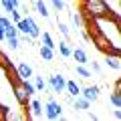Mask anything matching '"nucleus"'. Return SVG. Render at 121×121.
I'll return each instance as SVG.
<instances>
[{
    "label": "nucleus",
    "mask_w": 121,
    "mask_h": 121,
    "mask_svg": "<svg viewBox=\"0 0 121 121\" xmlns=\"http://www.w3.org/2000/svg\"><path fill=\"white\" fill-rule=\"evenodd\" d=\"M71 56L77 60V65H87V63H89V56H87L85 48H75V51L71 52Z\"/></svg>",
    "instance_id": "10"
},
{
    "label": "nucleus",
    "mask_w": 121,
    "mask_h": 121,
    "mask_svg": "<svg viewBox=\"0 0 121 121\" xmlns=\"http://www.w3.org/2000/svg\"><path fill=\"white\" fill-rule=\"evenodd\" d=\"M12 24V22L8 20V18H4V16H0V26H2V28H6V26H10Z\"/></svg>",
    "instance_id": "30"
},
{
    "label": "nucleus",
    "mask_w": 121,
    "mask_h": 121,
    "mask_svg": "<svg viewBox=\"0 0 121 121\" xmlns=\"http://www.w3.org/2000/svg\"><path fill=\"white\" fill-rule=\"evenodd\" d=\"M81 95L85 97L89 103H93V101L99 99V87L93 85V87H85V89H81Z\"/></svg>",
    "instance_id": "8"
},
{
    "label": "nucleus",
    "mask_w": 121,
    "mask_h": 121,
    "mask_svg": "<svg viewBox=\"0 0 121 121\" xmlns=\"http://www.w3.org/2000/svg\"><path fill=\"white\" fill-rule=\"evenodd\" d=\"M109 99H111V105H113V107H121V91H113Z\"/></svg>",
    "instance_id": "22"
},
{
    "label": "nucleus",
    "mask_w": 121,
    "mask_h": 121,
    "mask_svg": "<svg viewBox=\"0 0 121 121\" xmlns=\"http://www.w3.org/2000/svg\"><path fill=\"white\" fill-rule=\"evenodd\" d=\"M109 2H117V0H109Z\"/></svg>",
    "instance_id": "34"
},
{
    "label": "nucleus",
    "mask_w": 121,
    "mask_h": 121,
    "mask_svg": "<svg viewBox=\"0 0 121 121\" xmlns=\"http://www.w3.org/2000/svg\"><path fill=\"white\" fill-rule=\"evenodd\" d=\"M65 89H67V93H69L71 97L81 95V87L77 85V81H67V83H65Z\"/></svg>",
    "instance_id": "15"
},
{
    "label": "nucleus",
    "mask_w": 121,
    "mask_h": 121,
    "mask_svg": "<svg viewBox=\"0 0 121 121\" xmlns=\"http://www.w3.org/2000/svg\"><path fill=\"white\" fill-rule=\"evenodd\" d=\"M16 75H18V79H32V67L28 65V63H18V67H16Z\"/></svg>",
    "instance_id": "7"
},
{
    "label": "nucleus",
    "mask_w": 121,
    "mask_h": 121,
    "mask_svg": "<svg viewBox=\"0 0 121 121\" xmlns=\"http://www.w3.org/2000/svg\"><path fill=\"white\" fill-rule=\"evenodd\" d=\"M12 93H14V97H16V101L22 105V107H28V101H30V95H28V91H26V87H24V83H22V79H12Z\"/></svg>",
    "instance_id": "3"
},
{
    "label": "nucleus",
    "mask_w": 121,
    "mask_h": 121,
    "mask_svg": "<svg viewBox=\"0 0 121 121\" xmlns=\"http://www.w3.org/2000/svg\"><path fill=\"white\" fill-rule=\"evenodd\" d=\"M51 2H52V6H55L59 12H60V10H65V2H63V0H51Z\"/></svg>",
    "instance_id": "29"
},
{
    "label": "nucleus",
    "mask_w": 121,
    "mask_h": 121,
    "mask_svg": "<svg viewBox=\"0 0 121 121\" xmlns=\"http://www.w3.org/2000/svg\"><path fill=\"white\" fill-rule=\"evenodd\" d=\"M22 83H24L26 91H28V95L32 97V95H35V93H36V89H35V85H32V83H30V79H24V81H22Z\"/></svg>",
    "instance_id": "26"
},
{
    "label": "nucleus",
    "mask_w": 121,
    "mask_h": 121,
    "mask_svg": "<svg viewBox=\"0 0 121 121\" xmlns=\"http://www.w3.org/2000/svg\"><path fill=\"white\" fill-rule=\"evenodd\" d=\"M59 51H60V55L65 56V59H69L71 52H73V48L69 47V43H67V40H60V43H59Z\"/></svg>",
    "instance_id": "17"
},
{
    "label": "nucleus",
    "mask_w": 121,
    "mask_h": 121,
    "mask_svg": "<svg viewBox=\"0 0 121 121\" xmlns=\"http://www.w3.org/2000/svg\"><path fill=\"white\" fill-rule=\"evenodd\" d=\"M6 36H4V28H2V26H0V40H4Z\"/></svg>",
    "instance_id": "33"
},
{
    "label": "nucleus",
    "mask_w": 121,
    "mask_h": 121,
    "mask_svg": "<svg viewBox=\"0 0 121 121\" xmlns=\"http://www.w3.org/2000/svg\"><path fill=\"white\" fill-rule=\"evenodd\" d=\"M43 115L47 117V119H59V117H63V105L56 103V101H52V99H48L47 103H44Z\"/></svg>",
    "instance_id": "4"
},
{
    "label": "nucleus",
    "mask_w": 121,
    "mask_h": 121,
    "mask_svg": "<svg viewBox=\"0 0 121 121\" xmlns=\"http://www.w3.org/2000/svg\"><path fill=\"white\" fill-rule=\"evenodd\" d=\"M10 109L6 107V105H0V121H6V119H10Z\"/></svg>",
    "instance_id": "24"
},
{
    "label": "nucleus",
    "mask_w": 121,
    "mask_h": 121,
    "mask_svg": "<svg viewBox=\"0 0 121 121\" xmlns=\"http://www.w3.org/2000/svg\"><path fill=\"white\" fill-rule=\"evenodd\" d=\"M71 22H73V26H77V28L81 30V28H85L87 18L83 16V12H71Z\"/></svg>",
    "instance_id": "13"
},
{
    "label": "nucleus",
    "mask_w": 121,
    "mask_h": 121,
    "mask_svg": "<svg viewBox=\"0 0 121 121\" xmlns=\"http://www.w3.org/2000/svg\"><path fill=\"white\" fill-rule=\"evenodd\" d=\"M40 40H43L44 47H51V48H55V47H56L55 40H52V36H51V32H40Z\"/></svg>",
    "instance_id": "18"
},
{
    "label": "nucleus",
    "mask_w": 121,
    "mask_h": 121,
    "mask_svg": "<svg viewBox=\"0 0 121 121\" xmlns=\"http://www.w3.org/2000/svg\"><path fill=\"white\" fill-rule=\"evenodd\" d=\"M81 12L85 18H93V20H101V18H113V10L105 0H83L81 2Z\"/></svg>",
    "instance_id": "1"
},
{
    "label": "nucleus",
    "mask_w": 121,
    "mask_h": 121,
    "mask_svg": "<svg viewBox=\"0 0 121 121\" xmlns=\"http://www.w3.org/2000/svg\"><path fill=\"white\" fill-rule=\"evenodd\" d=\"M65 77L63 75H59V73H55V75H51L48 77V87L52 89V93H63L65 91Z\"/></svg>",
    "instance_id": "5"
},
{
    "label": "nucleus",
    "mask_w": 121,
    "mask_h": 121,
    "mask_svg": "<svg viewBox=\"0 0 121 121\" xmlns=\"http://www.w3.org/2000/svg\"><path fill=\"white\" fill-rule=\"evenodd\" d=\"M59 32H60L63 36H65V39H69V26H67V24L59 22Z\"/></svg>",
    "instance_id": "27"
},
{
    "label": "nucleus",
    "mask_w": 121,
    "mask_h": 121,
    "mask_svg": "<svg viewBox=\"0 0 121 121\" xmlns=\"http://www.w3.org/2000/svg\"><path fill=\"white\" fill-rule=\"evenodd\" d=\"M75 71H77V75L81 79H91V71L87 69L85 65H77V69H75Z\"/></svg>",
    "instance_id": "20"
},
{
    "label": "nucleus",
    "mask_w": 121,
    "mask_h": 121,
    "mask_svg": "<svg viewBox=\"0 0 121 121\" xmlns=\"http://www.w3.org/2000/svg\"><path fill=\"white\" fill-rule=\"evenodd\" d=\"M89 40H91L93 44H95V48H97L99 52H103V55H107V52L111 51V47L115 44V43H113V40L109 39V36L105 35V32H103L101 28H97L95 32L91 35V39H89Z\"/></svg>",
    "instance_id": "2"
},
{
    "label": "nucleus",
    "mask_w": 121,
    "mask_h": 121,
    "mask_svg": "<svg viewBox=\"0 0 121 121\" xmlns=\"http://www.w3.org/2000/svg\"><path fill=\"white\" fill-rule=\"evenodd\" d=\"M0 67H2V69H4V71H10V69H14L12 60H10L8 56H6L4 52H2V51H0Z\"/></svg>",
    "instance_id": "16"
},
{
    "label": "nucleus",
    "mask_w": 121,
    "mask_h": 121,
    "mask_svg": "<svg viewBox=\"0 0 121 121\" xmlns=\"http://www.w3.org/2000/svg\"><path fill=\"white\" fill-rule=\"evenodd\" d=\"M10 16H12V20H14V22H18V20L22 18V14L18 12V8H12V10H10Z\"/></svg>",
    "instance_id": "28"
},
{
    "label": "nucleus",
    "mask_w": 121,
    "mask_h": 121,
    "mask_svg": "<svg viewBox=\"0 0 121 121\" xmlns=\"http://www.w3.org/2000/svg\"><path fill=\"white\" fill-rule=\"evenodd\" d=\"M32 79H35V83H32V85H35V89H36V91H44V87H47L44 79H43V77H35V75H32Z\"/></svg>",
    "instance_id": "23"
},
{
    "label": "nucleus",
    "mask_w": 121,
    "mask_h": 121,
    "mask_svg": "<svg viewBox=\"0 0 121 121\" xmlns=\"http://www.w3.org/2000/svg\"><path fill=\"white\" fill-rule=\"evenodd\" d=\"M39 52H40V56H43L44 63H51V60L55 59V48H51V47L40 44V47H39Z\"/></svg>",
    "instance_id": "12"
},
{
    "label": "nucleus",
    "mask_w": 121,
    "mask_h": 121,
    "mask_svg": "<svg viewBox=\"0 0 121 121\" xmlns=\"http://www.w3.org/2000/svg\"><path fill=\"white\" fill-rule=\"evenodd\" d=\"M22 22H24V35L32 36V39L40 36V28H39V24H36V22L32 20L30 16H22Z\"/></svg>",
    "instance_id": "6"
},
{
    "label": "nucleus",
    "mask_w": 121,
    "mask_h": 121,
    "mask_svg": "<svg viewBox=\"0 0 121 121\" xmlns=\"http://www.w3.org/2000/svg\"><path fill=\"white\" fill-rule=\"evenodd\" d=\"M105 65H107L109 69H115V71H119V69H121V56L105 55Z\"/></svg>",
    "instance_id": "14"
},
{
    "label": "nucleus",
    "mask_w": 121,
    "mask_h": 121,
    "mask_svg": "<svg viewBox=\"0 0 121 121\" xmlns=\"http://www.w3.org/2000/svg\"><path fill=\"white\" fill-rule=\"evenodd\" d=\"M89 105H91V103H89L83 95H77V97L73 99V107L77 109V111H89Z\"/></svg>",
    "instance_id": "11"
},
{
    "label": "nucleus",
    "mask_w": 121,
    "mask_h": 121,
    "mask_svg": "<svg viewBox=\"0 0 121 121\" xmlns=\"http://www.w3.org/2000/svg\"><path fill=\"white\" fill-rule=\"evenodd\" d=\"M2 6H4L6 12H10L12 8H18V6H20V2H18V0H2Z\"/></svg>",
    "instance_id": "21"
},
{
    "label": "nucleus",
    "mask_w": 121,
    "mask_h": 121,
    "mask_svg": "<svg viewBox=\"0 0 121 121\" xmlns=\"http://www.w3.org/2000/svg\"><path fill=\"white\" fill-rule=\"evenodd\" d=\"M113 91H121V79L115 81V89H113Z\"/></svg>",
    "instance_id": "32"
},
{
    "label": "nucleus",
    "mask_w": 121,
    "mask_h": 121,
    "mask_svg": "<svg viewBox=\"0 0 121 121\" xmlns=\"http://www.w3.org/2000/svg\"><path fill=\"white\" fill-rule=\"evenodd\" d=\"M6 40H8V47L12 48V51H16V48L20 47V40H18V36H8Z\"/></svg>",
    "instance_id": "25"
},
{
    "label": "nucleus",
    "mask_w": 121,
    "mask_h": 121,
    "mask_svg": "<svg viewBox=\"0 0 121 121\" xmlns=\"http://www.w3.org/2000/svg\"><path fill=\"white\" fill-rule=\"evenodd\" d=\"M28 109H30V117H43V103L39 99L28 101Z\"/></svg>",
    "instance_id": "9"
},
{
    "label": "nucleus",
    "mask_w": 121,
    "mask_h": 121,
    "mask_svg": "<svg viewBox=\"0 0 121 121\" xmlns=\"http://www.w3.org/2000/svg\"><path fill=\"white\" fill-rule=\"evenodd\" d=\"M113 117H115L117 121L121 119V107H115V111H113Z\"/></svg>",
    "instance_id": "31"
},
{
    "label": "nucleus",
    "mask_w": 121,
    "mask_h": 121,
    "mask_svg": "<svg viewBox=\"0 0 121 121\" xmlns=\"http://www.w3.org/2000/svg\"><path fill=\"white\" fill-rule=\"evenodd\" d=\"M35 8L39 10L40 16H44V18L48 16V8H47V4H44V0H36V2H35Z\"/></svg>",
    "instance_id": "19"
}]
</instances>
